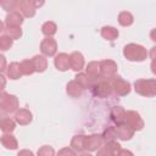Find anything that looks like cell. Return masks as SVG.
Segmentation results:
<instances>
[{
	"label": "cell",
	"mask_w": 156,
	"mask_h": 156,
	"mask_svg": "<svg viewBox=\"0 0 156 156\" xmlns=\"http://www.w3.org/2000/svg\"><path fill=\"white\" fill-rule=\"evenodd\" d=\"M76 154H77V151H74L71 146L69 147H65V149L58 151V155H76Z\"/></svg>",
	"instance_id": "e575fe53"
},
{
	"label": "cell",
	"mask_w": 156,
	"mask_h": 156,
	"mask_svg": "<svg viewBox=\"0 0 156 156\" xmlns=\"http://www.w3.org/2000/svg\"><path fill=\"white\" fill-rule=\"evenodd\" d=\"M150 68H151V72H152V73L156 76V60H151Z\"/></svg>",
	"instance_id": "ab89813d"
},
{
	"label": "cell",
	"mask_w": 156,
	"mask_h": 156,
	"mask_svg": "<svg viewBox=\"0 0 156 156\" xmlns=\"http://www.w3.org/2000/svg\"><path fill=\"white\" fill-rule=\"evenodd\" d=\"M0 108L4 113H12L18 110V99L16 95L2 91L0 95Z\"/></svg>",
	"instance_id": "3957f363"
},
{
	"label": "cell",
	"mask_w": 156,
	"mask_h": 156,
	"mask_svg": "<svg viewBox=\"0 0 156 156\" xmlns=\"http://www.w3.org/2000/svg\"><path fill=\"white\" fill-rule=\"evenodd\" d=\"M0 60H1V67H0V71H1V72H4V71L6 69V67H5V65H6V61H5V57H4V55H1V56H0Z\"/></svg>",
	"instance_id": "74e56055"
},
{
	"label": "cell",
	"mask_w": 156,
	"mask_h": 156,
	"mask_svg": "<svg viewBox=\"0 0 156 156\" xmlns=\"http://www.w3.org/2000/svg\"><path fill=\"white\" fill-rule=\"evenodd\" d=\"M90 90L95 96L101 98V99L110 96L112 94V91H113V89L111 87V83L107 79H101V80L94 82L93 85L90 87Z\"/></svg>",
	"instance_id": "277c9868"
},
{
	"label": "cell",
	"mask_w": 156,
	"mask_h": 156,
	"mask_svg": "<svg viewBox=\"0 0 156 156\" xmlns=\"http://www.w3.org/2000/svg\"><path fill=\"white\" fill-rule=\"evenodd\" d=\"M17 10L28 18H32L35 16V9L33 7V5L28 1V0H18V5H17Z\"/></svg>",
	"instance_id": "ac0fdd59"
},
{
	"label": "cell",
	"mask_w": 156,
	"mask_h": 156,
	"mask_svg": "<svg viewBox=\"0 0 156 156\" xmlns=\"http://www.w3.org/2000/svg\"><path fill=\"white\" fill-rule=\"evenodd\" d=\"M111 87L113 89V93L119 95V96H126L130 93V83L128 80H124L119 76H115L113 78L110 79Z\"/></svg>",
	"instance_id": "5b68a950"
},
{
	"label": "cell",
	"mask_w": 156,
	"mask_h": 156,
	"mask_svg": "<svg viewBox=\"0 0 156 156\" xmlns=\"http://www.w3.org/2000/svg\"><path fill=\"white\" fill-rule=\"evenodd\" d=\"M40 51L46 57L55 56L57 51V43L52 37H45L40 43Z\"/></svg>",
	"instance_id": "52a82bcc"
},
{
	"label": "cell",
	"mask_w": 156,
	"mask_h": 156,
	"mask_svg": "<svg viewBox=\"0 0 156 156\" xmlns=\"http://www.w3.org/2000/svg\"><path fill=\"white\" fill-rule=\"evenodd\" d=\"M100 69H101V78L110 80L116 76L118 66L113 60H104L100 62Z\"/></svg>",
	"instance_id": "8992f818"
},
{
	"label": "cell",
	"mask_w": 156,
	"mask_h": 156,
	"mask_svg": "<svg viewBox=\"0 0 156 156\" xmlns=\"http://www.w3.org/2000/svg\"><path fill=\"white\" fill-rule=\"evenodd\" d=\"M104 139L100 134H90V135H85V141H84V147L87 151L93 152V151H98L101 146H102Z\"/></svg>",
	"instance_id": "ba28073f"
},
{
	"label": "cell",
	"mask_w": 156,
	"mask_h": 156,
	"mask_svg": "<svg viewBox=\"0 0 156 156\" xmlns=\"http://www.w3.org/2000/svg\"><path fill=\"white\" fill-rule=\"evenodd\" d=\"M126 110L123 108V107H121V106H115V107H112V110H111V112H110V117H111V119L117 124V123H122V122H124V119H126Z\"/></svg>",
	"instance_id": "603a6c76"
},
{
	"label": "cell",
	"mask_w": 156,
	"mask_h": 156,
	"mask_svg": "<svg viewBox=\"0 0 156 156\" xmlns=\"http://www.w3.org/2000/svg\"><path fill=\"white\" fill-rule=\"evenodd\" d=\"M84 65H85L84 56L79 51H73L69 55V66H71V69H73L76 72H79V71H82L84 68Z\"/></svg>",
	"instance_id": "7c38bea8"
},
{
	"label": "cell",
	"mask_w": 156,
	"mask_h": 156,
	"mask_svg": "<svg viewBox=\"0 0 156 156\" xmlns=\"http://www.w3.org/2000/svg\"><path fill=\"white\" fill-rule=\"evenodd\" d=\"M134 22V17L130 12L128 11H122L118 13V23L122 26V27H129L132 26Z\"/></svg>",
	"instance_id": "484cf974"
},
{
	"label": "cell",
	"mask_w": 156,
	"mask_h": 156,
	"mask_svg": "<svg viewBox=\"0 0 156 156\" xmlns=\"http://www.w3.org/2000/svg\"><path fill=\"white\" fill-rule=\"evenodd\" d=\"M150 39H151L154 43H156V28L151 29V32H150Z\"/></svg>",
	"instance_id": "f35d334b"
},
{
	"label": "cell",
	"mask_w": 156,
	"mask_h": 156,
	"mask_svg": "<svg viewBox=\"0 0 156 156\" xmlns=\"http://www.w3.org/2000/svg\"><path fill=\"white\" fill-rule=\"evenodd\" d=\"M32 61L34 63L35 72L41 73V72L46 71V68H48V58H46L45 55H35V56H33Z\"/></svg>",
	"instance_id": "7402d4cb"
},
{
	"label": "cell",
	"mask_w": 156,
	"mask_h": 156,
	"mask_svg": "<svg viewBox=\"0 0 156 156\" xmlns=\"http://www.w3.org/2000/svg\"><path fill=\"white\" fill-rule=\"evenodd\" d=\"M149 56L151 57V60H156V46H152L149 51Z\"/></svg>",
	"instance_id": "8d00e7d4"
},
{
	"label": "cell",
	"mask_w": 156,
	"mask_h": 156,
	"mask_svg": "<svg viewBox=\"0 0 156 156\" xmlns=\"http://www.w3.org/2000/svg\"><path fill=\"white\" fill-rule=\"evenodd\" d=\"M116 133H117V138L123 140V141H127V140H130L134 135V129L126 122H122V123H117L116 127Z\"/></svg>",
	"instance_id": "8fae6325"
},
{
	"label": "cell",
	"mask_w": 156,
	"mask_h": 156,
	"mask_svg": "<svg viewBox=\"0 0 156 156\" xmlns=\"http://www.w3.org/2000/svg\"><path fill=\"white\" fill-rule=\"evenodd\" d=\"M85 73L89 76V78L93 82H96L99 78H101V69H100V62L98 61H91L88 63L85 68Z\"/></svg>",
	"instance_id": "e0dca14e"
},
{
	"label": "cell",
	"mask_w": 156,
	"mask_h": 156,
	"mask_svg": "<svg viewBox=\"0 0 156 156\" xmlns=\"http://www.w3.org/2000/svg\"><path fill=\"white\" fill-rule=\"evenodd\" d=\"M28 1L33 5L34 9H39V7H41V6L44 5V2H45V0H28Z\"/></svg>",
	"instance_id": "d590c367"
},
{
	"label": "cell",
	"mask_w": 156,
	"mask_h": 156,
	"mask_svg": "<svg viewBox=\"0 0 156 156\" xmlns=\"http://www.w3.org/2000/svg\"><path fill=\"white\" fill-rule=\"evenodd\" d=\"M134 90L145 98L156 96V79H138L134 82Z\"/></svg>",
	"instance_id": "7a4b0ae2"
},
{
	"label": "cell",
	"mask_w": 156,
	"mask_h": 156,
	"mask_svg": "<svg viewBox=\"0 0 156 156\" xmlns=\"http://www.w3.org/2000/svg\"><path fill=\"white\" fill-rule=\"evenodd\" d=\"M126 123H128L134 130H141L144 128V121L143 118L140 117V115L136 112V111H127L126 112V119H124Z\"/></svg>",
	"instance_id": "9c48e42d"
},
{
	"label": "cell",
	"mask_w": 156,
	"mask_h": 156,
	"mask_svg": "<svg viewBox=\"0 0 156 156\" xmlns=\"http://www.w3.org/2000/svg\"><path fill=\"white\" fill-rule=\"evenodd\" d=\"M0 78L2 79V88H1V89H4V88H5V77H4V76H1Z\"/></svg>",
	"instance_id": "b9f144b4"
},
{
	"label": "cell",
	"mask_w": 156,
	"mask_h": 156,
	"mask_svg": "<svg viewBox=\"0 0 156 156\" xmlns=\"http://www.w3.org/2000/svg\"><path fill=\"white\" fill-rule=\"evenodd\" d=\"M21 155H33V152L32 151H28V150H23V151H20L18 152V156H21Z\"/></svg>",
	"instance_id": "60d3db41"
},
{
	"label": "cell",
	"mask_w": 156,
	"mask_h": 156,
	"mask_svg": "<svg viewBox=\"0 0 156 156\" xmlns=\"http://www.w3.org/2000/svg\"><path fill=\"white\" fill-rule=\"evenodd\" d=\"M84 91V88L76 80H71L67 83V87H66V93L68 94V96L73 98V99H77V98H80L82 94Z\"/></svg>",
	"instance_id": "9a60e30c"
},
{
	"label": "cell",
	"mask_w": 156,
	"mask_h": 156,
	"mask_svg": "<svg viewBox=\"0 0 156 156\" xmlns=\"http://www.w3.org/2000/svg\"><path fill=\"white\" fill-rule=\"evenodd\" d=\"M32 119H33V115L27 108H20L15 112V121L20 126H27L32 122Z\"/></svg>",
	"instance_id": "4fadbf2b"
},
{
	"label": "cell",
	"mask_w": 156,
	"mask_h": 156,
	"mask_svg": "<svg viewBox=\"0 0 156 156\" xmlns=\"http://www.w3.org/2000/svg\"><path fill=\"white\" fill-rule=\"evenodd\" d=\"M100 33H101V37H102L104 39L108 40V41H113L115 39L118 38V34H119V33H118V29H116V28L112 27V26H104V27L101 28Z\"/></svg>",
	"instance_id": "44dd1931"
},
{
	"label": "cell",
	"mask_w": 156,
	"mask_h": 156,
	"mask_svg": "<svg viewBox=\"0 0 156 156\" xmlns=\"http://www.w3.org/2000/svg\"><path fill=\"white\" fill-rule=\"evenodd\" d=\"M37 154H38L39 156H54V155H55V151H54V149H52L51 146L44 145V146H41V147L38 150Z\"/></svg>",
	"instance_id": "836d02e7"
},
{
	"label": "cell",
	"mask_w": 156,
	"mask_h": 156,
	"mask_svg": "<svg viewBox=\"0 0 156 156\" xmlns=\"http://www.w3.org/2000/svg\"><path fill=\"white\" fill-rule=\"evenodd\" d=\"M0 141H1V145L7 150H16L18 146L17 139L11 133H4L0 138Z\"/></svg>",
	"instance_id": "d6986e66"
},
{
	"label": "cell",
	"mask_w": 156,
	"mask_h": 156,
	"mask_svg": "<svg viewBox=\"0 0 156 156\" xmlns=\"http://www.w3.org/2000/svg\"><path fill=\"white\" fill-rule=\"evenodd\" d=\"M23 15L20 11H11L7 13L5 18V26H12V27H21L23 23Z\"/></svg>",
	"instance_id": "2e32d148"
},
{
	"label": "cell",
	"mask_w": 156,
	"mask_h": 156,
	"mask_svg": "<svg viewBox=\"0 0 156 156\" xmlns=\"http://www.w3.org/2000/svg\"><path fill=\"white\" fill-rule=\"evenodd\" d=\"M57 32V26L55 22L52 21H46L43 23L41 26V33L45 35V37H52L55 35Z\"/></svg>",
	"instance_id": "4316f807"
},
{
	"label": "cell",
	"mask_w": 156,
	"mask_h": 156,
	"mask_svg": "<svg viewBox=\"0 0 156 156\" xmlns=\"http://www.w3.org/2000/svg\"><path fill=\"white\" fill-rule=\"evenodd\" d=\"M84 141H85V135H74L71 139V144L69 146L77 151V152H83L85 150L84 147Z\"/></svg>",
	"instance_id": "cb8c5ba5"
},
{
	"label": "cell",
	"mask_w": 156,
	"mask_h": 156,
	"mask_svg": "<svg viewBox=\"0 0 156 156\" xmlns=\"http://www.w3.org/2000/svg\"><path fill=\"white\" fill-rule=\"evenodd\" d=\"M147 55H149V52L140 44L129 43L123 48V56L128 61H132V62H141V61L146 60Z\"/></svg>",
	"instance_id": "6da1fadb"
},
{
	"label": "cell",
	"mask_w": 156,
	"mask_h": 156,
	"mask_svg": "<svg viewBox=\"0 0 156 156\" xmlns=\"http://www.w3.org/2000/svg\"><path fill=\"white\" fill-rule=\"evenodd\" d=\"M0 4H1L2 10L11 12V11H15L17 9L18 0H0Z\"/></svg>",
	"instance_id": "d6a6232c"
},
{
	"label": "cell",
	"mask_w": 156,
	"mask_h": 156,
	"mask_svg": "<svg viewBox=\"0 0 156 156\" xmlns=\"http://www.w3.org/2000/svg\"><path fill=\"white\" fill-rule=\"evenodd\" d=\"M74 79L84 88V90L85 89H90V87L93 85V80L89 78V76L87 74V73H78L76 77H74Z\"/></svg>",
	"instance_id": "83f0119b"
},
{
	"label": "cell",
	"mask_w": 156,
	"mask_h": 156,
	"mask_svg": "<svg viewBox=\"0 0 156 156\" xmlns=\"http://www.w3.org/2000/svg\"><path fill=\"white\" fill-rule=\"evenodd\" d=\"M22 74L23 73H22V69H21V63H18L16 61L11 62L9 65V67L6 68V76L12 80H16V79L21 78Z\"/></svg>",
	"instance_id": "ffe728a7"
},
{
	"label": "cell",
	"mask_w": 156,
	"mask_h": 156,
	"mask_svg": "<svg viewBox=\"0 0 156 156\" xmlns=\"http://www.w3.org/2000/svg\"><path fill=\"white\" fill-rule=\"evenodd\" d=\"M121 150V145L116 141V140H112V141H106L105 145H102L98 151V156H115V155H118Z\"/></svg>",
	"instance_id": "30bf717a"
},
{
	"label": "cell",
	"mask_w": 156,
	"mask_h": 156,
	"mask_svg": "<svg viewBox=\"0 0 156 156\" xmlns=\"http://www.w3.org/2000/svg\"><path fill=\"white\" fill-rule=\"evenodd\" d=\"M21 69H22V73L24 76H30L35 72V68H34V63L32 60H23L21 62Z\"/></svg>",
	"instance_id": "f1b7e54d"
},
{
	"label": "cell",
	"mask_w": 156,
	"mask_h": 156,
	"mask_svg": "<svg viewBox=\"0 0 156 156\" xmlns=\"http://www.w3.org/2000/svg\"><path fill=\"white\" fill-rule=\"evenodd\" d=\"M101 136H102V139H104L105 143H106V141L116 140V139H117V133H116L115 127H107V128L104 130V133L101 134Z\"/></svg>",
	"instance_id": "1f68e13d"
},
{
	"label": "cell",
	"mask_w": 156,
	"mask_h": 156,
	"mask_svg": "<svg viewBox=\"0 0 156 156\" xmlns=\"http://www.w3.org/2000/svg\"><path fill=\"white\" fill-rule=\"evenodd\" d=\"M54 65H55V67H56L58 71H61V72L67 71L68 68H71V66H69V55L66 54V52H60L58 55L55 56V58H54Z\"/></svg>",
	"instance_id": "5bb4252c"
},
{
	"label": "cell",
	"mask_w": 156,
	"mask_h": 156,
	"mask_svg": "<svg viewBox=\"0 0 156 156\" xmlns=\"http://www.w3.org/2000/svg\"><path fill=\"white\" fill-rule=\"evenodd\" d=\"M16 121L10 117H2L0 121V128L4 133H12L16 128Z\"/></svg>",
	"instance_id": "d4e9b609"
},
{
	"label": "cell",
	"mask_w": 156,
	"mask_h": 156,
	"mask_svg": "<svg viewBox=\"0 0 156 156\" xmlns=\"http://www.w3.org/2000/svg\"><path fill=\"white\" fill-rule=\"evenodd\" d=\"M12 44H13V39H12L10 35L2 34V35L0 37V50H1V51L9 50V49L12 46Z\"/></svg>",
	"instance_id": "4dcf8cb0"
},
{
	"label": "cell",
	"mask_w": 156,
	"mask_h": 156,
	"mask_svg": "<svg viewBox=\"0 0 156 156\" xmlns=\"http://www.w3.org/2000/svg\"><path fill=\"white\" fill-rule=\"evenodd\" d=\"M4 30L6 32L7 35H10L13 40L20 39L22 37V29L21 27H12V26H6V28H4Z\"/></svg>",
	"instance_id": "f546056e"
}]
</instances>
